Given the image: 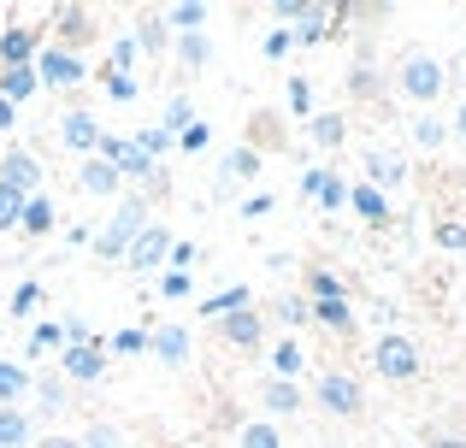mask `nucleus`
<instances>
[{
    "label": "nucleus",
    "mask_w": 466,
    "mask_h": 448,
    "mask_svg": "<svg viewBox=\"0 0 466 448\" xmlns=\"http://www.w3.org/2000/svg\"><path fill=\"white\" fill-rule=\"evenodd\" d=\"M148 230V195H118V213L106 219V230L95 236V254H106V260H118V254L130 248V242Z\"/></svg>",
    "instance_id": "obj_1"
},
{
    "label": "nucleus",
    "mask_w": 466,
    "mask_h": 448,
    "mask_svg": "<svg viewBox=\"0 0 466 448\" xmlns=\"http://www.w3.org/2000/svg\"><path fill=\"white\" fill-rule=\"evenodd\" d=\"M420 366H425V354H420V343H413V336L384 331V336L372 343V372H378V378L408 383V378H420Z\"/></svg>",
    "instance_id": "obj_2"
},
{
    "label": "nucleus",
    "mask_w": 466,
    "mask_h": 448,
    "mask_svg": "<svg viewBox=\"0 0 466 448\" xmlns=\"http://www.w3.org/2000/svg\"><path fill=\"white\" fill-rule=\"evenodd\" d=\"M396 89L408 95V101L431 106L437 95H443V59H431V54H408V59L396 65Z\"/></svg>",
    "instance_id": "obj_3"
},
{
    "label": "nucleus",
    "mask_w": 466,
    "mask_h": 448,
    "mask_svg": "<svg viewBox=\"0 0 466 448\" xmlns=\"http://www.w3.org/2000/svg\"><path fill=\"white\" fill-rule=\"evenodd\" d=\"M313 402L325 407L330 419H354L366 407V390H360V378H354V372H325V378L313 383Z\"/></svg>",
    "instance_id": "obj_4"
},
{
    "label": "nucleus",
    "mask_w": 466,
    "mask_h": 448,
    "mask_svg": "<svg viewBox=\"0 0 466 448\" xmlns=\"http://www.w3.org/2000/svg\"><path fill=\"white\" fill-rule=\"evenodd\" d=\"M35 77H42V89H77V83L89 77V59L47 42L42 54H35Z\"/></svg>",
    "instance_id": "obj_5"
},
{
    "label": "nucleus",
    "mask_w": 466,
    "mask_h": 448,
    "mask_svg": "<svg viewBox=\"0 0 466 448\" xmlns=\"http://www.w3.org/2000/svg\"><path fill=\"white\" fill-rule=\"evenodd\" d=\"M125 260H130V272H137V277H142V272H159V265L171 260V230H166V224H148V230H142V236L125 248Z\"/></svg>",
    "instance_id": "obj_6"
},
{
    "label": "nucleus",
    "mask_w": 466,
    "mask_h": 448,
    "mask_svg": "<svg viewBox=\"0 0 466 448\" xmlns=\"http://www.w3.org/2000/svg\"><path fill=\"white\" fill-rule=\"evenodd\" d=\"M59 372H66L71 383H101V372H106V348H101V343L59 348Z\"/></svg>",
    "instance_id": "obj_7"
},
{
    "label": "nucleus",
    "mask_w": 466,
    "mask_h": 448,
    "mask_svg": "<svg viewBox=\"0 0 466 448\" xmlns=\"http://www.w3.org/2000/svg\"><path fill=\"white\" fill-rule=\"evenodd\" d=\"M0 184L18 189V195L30 201V195H35V184H42V160H35V154H24V148H12L6 160H0Z\"/></svg>",
    "instance_id": "obj_8"
},
{
    "label": "nucleus",
    "mask_w": 466,
    "mask_h": 448,
    "mask_svg": "<svg viewBox=\"0 0 466 448\" xmlns=\"http://www.w3.org/2000/svg\"><path fill=\"white\" fill-rule=\"evenodd\" d=\"M330 30H337V12H330V6H313V0H301V12H296V24H289V35H296L301 47H319Z\"/></svg>",
    "instance_id": "obj_9"
},
{
    "label": "nucleus",
    "mask_w": 466,
    "mask_h": 448,
    "mask_svg": "<svg viewBox=\"0 0 466 448\" xmlns=\"http://www.w3.org/2000/svg\"><path fill=\"white\" fill-rule=\"evenodd\" d=\"M366 184H372L378 195H384V189H401V184H408V160L390 154V148H372V154H366Z\"/></svg>",
    "instance_id": "obj_10"
},
{
    "label": "nucleus",
    "mask_w": 466,
    "mask_h": 448,
    "mask_svg": "<svg viewBox=\"0 0 466 448\" xmlns=\"http://www.w3.org/2000/svg\"><path fill=\"white\" fill-rule=\"evenodd\" d=\"M301 195H308V201H319L325 213L349 207V184H342L337 172H301Z\"/></svg>",
    "instance_id": "obj_11"
},
{
    "label": "nucleus",
    "mask_w": 466,
    "mask_h": 448,
    "mask_svg": "<svg viewBox=\"0 0 466 448\" xmlns=\"http://www.w3.org/2000/svg\"><path fill=\"white\" fill-rule=\"evenodd\" d=\"M35 54H42V35L24 30V24H12V30L0 35V71H12V65H35Z\"/></svg>",
    "instance_id": "obj_12"
},
{
    "label": "nucleus",
    "mask_w": 466,
    "mask_h": 448,
    "mask_svg": "<svg viewBox=\"0 0 466 448\" xmlns=\"http://www.w3.org/2000/svg\"><path fill=\"white\" fill-rule=\"evenodd\" d=\"M218 331H225L230 348H260V343H266V319H260L254 307H242V313H230V319H218Z\"/></svg>",
    "instance_id": "obj_13"
},
{
    "label": "nucleus",
    "mask_w": 466,
    "mask_h": 448,
    "mask_svg": "<svg viewBox=\"0 0 466 448\" xmlns=\"http://www.w3.org/2000/svg\"><path fill=\"white\" fill-rule=\"evenodd\" d=\"M148 354L159 366H183L189 360V331L183 324H159V331H148Z\"/></svg>",
    "instance_id": "obj_14"
},
{
    "label": "nucleus",
    "mask_w": 466,
    "mask_h": 448,
    "mask_svg": "<svg viewBox=\"0 0 466 448\" xmlns=\"http://www.w3.org/2000/svg\"><path fill=\"white\" fill-rule=\"evenodd\" d=\"M59 142H66L71 154H89V148H101V124H95L89 113H77V106H71V113L59 118Z\"/></svg>",
    "instance_id": "obj_15"
},
{
    "label": "nucleus",
    "mask_w": 466,
    "mask_h": 448,
    "mask_svg": "<svg viewBox=\"0 0 466 448\" xmlns=\"http://www.w3.org/2000/svg\"><path fill=\"white\" fill-rule=\"evenodd\" d=\"M77 189H83V195H95V201H106V195H118L125 184H118V172L101 160V154H95V160H83V172H77Z\"/></svg>",
    "instance_id": "obj_16"
},
{
    "label": "nucleus",
    "mask_w": 466,
    "mask_h": 448,
    "mask_svg": "<svg viewBox=\"0 0 466 448\" xmlns=\"http://www.w3.org/2000/svg\"><path fill=\"white\" fill-rule=\"evenodd\" d=\"M54 30H59V42L54 47H71V54H77V42H89V12L83 6H54Z\"/></svg>",
    "instance_id": "obj_17"
},
{
    "label": "nucleus",
    "mask_w": 466,
    "mask_h": 448,
    "mask_svg": "<svg viewBox=\"0 0 466 448\" xmlns=\"http://www.w3.org/2000/svg\"><path fill=\"white\" fill-rule=\"evenodd\" d=\"M35 89H42V77H35V65H12V71H0V101H6V106L30 101Z\"/></svg>",
    "instance_id": "obj_18"
},
{
    "label": "nucleus",
    "mask_w": 466,
    "mask_h": 448,
    "mask_svg": "<svg viewBox=\"0 0 466 448\" xmlns=\"http://www.w3.org/2000/svg\"><path fill=\"white\" fill-rule=\"evenodd\" d=\"M349 207H354V213H360V219H366V224H390V201H384V195H378V189H372V184H354V189H349Z\"/></svg>",
    "instance_id": "obj_19"
},
{
    "label": "nucleus",
    "mask_w": 466,
    "mask_h": 448,
    "mask_svg": "<svg viewBox=\"0 0 466 448\" xmlns=\"http://www.w3.org/2000/svg\"><path fill=\"white\" fill-rule=\"evenodd\" d=\"M159 18H166V30H171V35H189V30H201V24L213 18V6H201V0H183V6L159 12Z\"/></svg>",
    "instance_id": "obj_20"
},
{
    "label": "nucleus",
    "mask_w": 466,
    "mask_h": 448,
    "mask_svg": "<svg viewBox=\"0 0 466 448\" xmlns=\"http://www.w3.org/2000/svg\"><path fill=\"white\" fill-rule=\"evenodd\" d=\"M30 437H35L30 413H18V407H0V448H30Z\"/></svg>",
    "instance_id": "obj_21"
},
{
    "label": "nucleus",
    "mask_w": 466,
    "mask_h": 448,
    "mask_svg": "<svg viewBox=\"0 0 466 448\" xmlns=\"http://www.w3.org/2000/svg\"><path fill=\"white\" fill-rule=\"evenodd\" d=\"M166 47H171L166 18H159V12H142V24H137V54H166Z\"/></svg>",
    "instance_id": "obj_22"
},
{
    "label": "nucleus",
    "mask_w": 466,
    "mask_h": 448,
    "mask_svg": "<svg viewBox=\"0 0 466 448\" xmlns=\"http://www.w3.org/2000/svg\"><path fill=\"white\" fill-rule=\"evenodd\" d=\"M260 402H266V413H301V390H296V383H284V378H266Z\"/></svg>",
    "instance_id": "obj_23"
},
{
    "label": "nucleus",
    "mask_w": 466,
    "mask_h": 448,
    "mask_svg": "<svg viewBox=\"0 0 466 448\" xmlns=\"http://www.w3.org/2000/svg\"><path fill=\"white\" fill-rule=\"evenodd\" d=\"M378 89H384V77H378V65L360 54L354 71H349V95H354V101H378Z\"/></svg>",
    "instance_id": "obj_24"
},
{
    "label": "nucleus",
    "mask_w": 466,
    "mask_h": 448,
    "mask_svg": "<svg viewBox=\"0 0 466 448\" xmlns=\"http://www.w3.org/2000/svg\"><path fill=\"white\" fill-rule=\"evenodd\" d=\"M260 172V148H230L225 160H218V177L225 184H242V177H254Z\"/></svg>",
    "instance_id": "obj_25"
},
{
    "label": "nucleus",
    "mask_w": 466,
    "mask_h": 448,
    "mask_svg": "<svg viewBox=\"0 0 466 448\" xmlns=\"http://www.w3.org/2000/svg\"><path fill=\"white\" fill-rule=\"evenodd\" d=\"M313 324H325L330 336H349V331H354L349 301H313Z\"/></svg>",
    "instance_id": "obj_26"
},
{
    "label": "nucleus",
    "mask_w": 466,
    "mask_h": 448,
    "mask_svg": "<svg viewBox=\"0 0 466 448\" xmlns=\"http://www.w3.org/2000/svg\"><path fill=\"white\" fill-rule=\"evenodd\" d=\"M308 130H313L319 148H342V136H349V118H342V113H313Z\"/></svg>",
    "instance_id": "obj_27"
},
{
    "label": "nucleus",
    "mask_w": 466,
    "mask_h": 448,
    "mask_svg": "<svg viewBox=\"0 0 466 448\" xmlns=\"http://www.w3.org/2000/svg\"><path fill=\"white\" fill-rule=\"evenodd\" d=\"M242 307H248V289H242V284H230V289H218V295L201 301L207 319H225V313H242Z\"/></svg>",
    "instance_id": "obj_28"
},
{
    "label": "nucleus",
    "mask_w": 466,
    "mask_h": 448,
    "mask_svg": "<svg viewBox=\"0 0 466 448\" xmlns=\"http://www.w3.org/2000/svg\"><path fill=\"white\" fill-rule=\"evenodd\" d=\"M189 124H195V101H189V95H171V101H166V124H159V130H166V136L177 142Z\"/></svg>",
    "instance_id": "obj_29"
},
{
    "label": "nucleus",
    "mask_w": 466,
    "mask_h": 448,
    "mask_svg": "<svg viewBox=\"0 0 466 448\" xmlns=\"http://www.w3.org/2000/svg\"><path fill=\"white\" fill-rule=\"evenodd\" d=\"M24 230H30V236H47V230H54V201L47 195H30L24 201V219H18Z\"/></svg>",
    "instance_id": "obj_30"
},
{
    "label": "nucleus",
    "mask_w": 466,
    "mask_h": 448,
    "mask_svg": "<svg viewBox=\"0 0 466 448\" xmlns=\"http://www.w3.org/2000/svg\"><path fill=\"white\" fill-rule=\"evenodd\" d=\"M24 390H30V372H24V366H12V360H0V407H12Z\"/></svg>",
    "instance_id": "obj_31"
},
{
    "label": "nucleus",
    "mask_w": 466,
    "mask_h": 448,
    "mask_svg": "<svg viewBox=\"0 0 466 448\" xmlns=\"http://www.w3.org/2000/svg\"><path fill=\"white\" fill-rule=\"evenodd\" d=\"M171 42H177V59H183V65H207V54H213V42H207V35L201 30H189V35H171Z\"/></svg>",
    "instance_id": "obj_32"
},
{
    "label": "nucleus",
    "mask_w": 466,
    "mask_h": 448,
    "mask_svg": "<svg viewBox=\"0 0 466 448\" xmlns=\"http://www.w3.org/2000/svg\"><path fill=\"white\" fill-rule=\"evenodd\" d=\"M35 402H42L47 413H66V402H71L66 378H35Z\"/></svg>",
    "instance_id": "obj_33"
},
{
    "label": "nucleus",
    "mask_w": 466,
    "mask_h": 448,
    "mask_svg": "<svg viewBox=\"0 0 466 448\" xmlns=\"http://www.w3.org/2000/svg\"><path fill=\"white\" fill-rule=\"evenodd\" d=\"M278 324H313V301L308 295H278Z\"/></svg>",
    "instance_id": "obj_34"
},
{
    "label": "nucleus",
    "mask_w": 466,
    "mask_h": 448,
    "mask_svg": "<svg viewBox=\"0 0 466 448\" xmlns=\"http://www.w3.org/2000/svg\"><path fill=\"white\" fill-rule=\"evenodd\" d=\"M242 448H284V437H278V425H266V419H254V425H242Z\"/></svg>",
    "instance_id": "obj_35"
},
{
    "label": "nucleus",
    "mask_w": 466,
    "mask_h": 448,
    "mask_svg": "<svg viewBox=\"0 0 466 448\" xmlns=\"http://www.w3.org/2000/svg\"><path fill=\"white\" fill-rule=\"evenodd\" d=\"M130 65H137V35H118V42H113V54H106V71L130 77Z\"/></svg>",
    "instance_id": "obj_36"
},
{
    "label": "nucleus",
    "mask_w": 466,
    "mask_h": 448,
    "mask_svg": "<svg viewBox=\"0 0 466 448\" xmlns=\"http://www.w3.org/2000/svg\"><path fill=\"white\" fill-rule=\"evenodd\" d=\"M413 142H420V148H443V142H449V124H443V118H431V113H425L420 124H413Z\"/></svg>",
    "instance_id": "obj_37"
},
{
    "label": "nucleus",
    "mask_w": 466,
    "mask_h": 448,
    "mask_svg": "<svg viewBox=\"0 0 466 448\" xmlns=\"http://www.w3.org/2000/svg\"><path fill=\"white\" fill-rule=\"evenodd\" d=\"M308 295L313 301H342V277L337 272H308Z\"/></svg>",
    "instance_id": "obj_38"
},
{
    "label": "nucleus",
    "mask_w": 466,
    "mask_h": 448,
    "mask_svg": "<svg viewBox=\"0 0 466 448\" xmlns=\"http://www.w3.org/2000/svg\"><path fill=\"white\" fill-rule=\"evenodd\" d=\"M272 378H284V383H296V372H301V348L296 343H278V354H272Z\"/></svg>",
    "instance_id": "obj_39"
},
{
    "label": "nucleus",
    "mask_w": 466,
    "mask_h": 448,
    "mask_svg": "<svg viewBox=\"0 0 466 448\" xmlns=\"http://www.w3.org/2000/svg\"><path fill=\"white\" fill-rule=\"evenodd\" d=\"M77 448H125V431L101 419V425H89V437H77Z\"/></svg>",
    "instance_id": "obj_40"
},
{
    "label": "nucleus",
    "mask_w": 466,
    "mask_h": 448,
    "mask_svg": "<svg viewBox=\"0 0 466 448\" xmlns=\"http://www.w3.org/2000/svg\"><path fill=\"white\" fill-rule=\"evenodd\" d=\"M42 348H66V324H35L30 331V354H42Z\"/></svg>",
    "instance_id": "obj_41"
},
{
    "label": "nucleus",
    "mask_w": 466,
    "mask_h": 448,
    "mask_svg": "<svg viewBox=\"0 0 466 448\" xmlns=\"http://www.w3.org/2000/svg\"><path fill=\"white\" fill-rule=\"evenodd\" d=\"M142 348H148V331L137 324V331H118L113 343H106V354H142Z\"/></svg>",
    "instance_id": "obj_42"
},
{
    "label": "nucleus",
    "mask_w": 466,
    "mask_h": 448,
    "mask_svg": "<svg viewBox=\"0 0 466 448\" xmlns=\"http://www.w3.org/2000/svg\"><path fill=\"white\" fill-rule=\"evenodd\" d=\"M18 219H24V195H18V189H6V184H0V230H12Z\"/></svg>",
    "instance_id": "obj_43"
},
{
    "label": "nucleus",
    "mask_w": 466,
    "mask_h": 448,
    "mask_svg": "<svg viewBox=\"0 0 466 448\" xmlns=\"http://www.w3.org/2000/svg\"><path fill=\"white\" fill-rule=\"evenodd\" d=\"M189 289H195V277H189V272H166V277H159V295H166V301H183Z\"/></svg>",
    "instance_id": "obj_44"
},
{
    "label": "nucleus",
    "mask_w": 466,
    "mask_h": 448,
    "mask_svg": "<svg viewBox=\"0 0 466 448\" xmlns=\"http://www.w3.org/2000/svg\"><path fill=\"white\" fill-rule=\"evenodd\" d=\"M106 95H113L118 106H130V101H137V77H118V71H106Z\"/></svg>",
    "instance_id": "obj_45"
},
{
    "label": "nucleus",
    "mask_w": 466,
    "mask_h": 448,
    "mask_svg": "<svg viewBox=\"0 0 466 448\" xmlns=\"http://www.w3.org/2000/svg\"><path fill=\"white\" fill-rule=\"evenodd\" d=\"M289 47H296V35H289V30H278V24H272V35L260 42V54H266V59H284Z\"/></svg>",
    "instance_id": "obj_46"
},
{
    "label": "nucleus",
    "mask_w": 466,
    "mask_h": 448,
    "mask_svg": "<svg viewBox=\"0 0 466 448\" xmlns=\"http://www.w3.org/2000/svg\"><path fill=\"white\" fill-rule=\"evenodd\" d=\"M289 106H296V113H313V77H289Z\"/></svg>",
    "instance_id": "obj_47"
},
{
    "label": "nucleus",
    "mask_w": 466,
    "mask_h": 448,
    "mask_svg": "<svg viewBox=\"0 0 466 448\" xmlns=\"http://www.w3.org/2000/svg\"><path fill=\"white\" fill-rule=\"evenodd\" d=\"M207 142H213V136H207V124H201V118H195V124H189V130H183V136H177V148H183V154H201Z\"/></svg>",
    "instance_id": "obj_48"
},
{
    "label": "nucleus",
    "mask_w": 466,
    "mask_h": 448,
    "mask_svg": "<svg viewBox=\"0 0 466 448\" xmlns=\"http://www.w3.org/2000/svg\"><path fill=\"white\" fill-rule=\"evenodd\" d=\"M437 242H443L449 254H466V230L461 224H437Z\"/></svg>",
    "instance_id": "obj_49"
},
{
    "label": "nucleus",
    "mask_w": 466,
    "mask_h": 448,
    "mask_svg": "<svg viewBox=\"0 0 466 448\" xmlns=\"http://www.w3.org/2000/svg\"><path fill=\"white\" fill-rule=\"evenodd\" d=\"M35 301H42V289H35V284H18V289H12V313H30Z\"/></svg>",
    "instance_id": "obj_50"
},
{
    "label": "nucleus",
    "mask_w": 466,
    "mask_h": 448,
    "mask_svg": "<svg viewBox=\"0 0 466 448\" xmlns=\"http://www.w3.org/2000/svg\"><path fill=\"white\" fill-rule=\"evenodd\" d=\"M195 265V242H171V272H189Z\"/></svg>",
    "instance_id": "obj_51"
},
{
    "label": "nucleus",
    "mask_w": 466,
    "mask_h": 448,
    "mask_svg": "<svg viewBox=\"0 0 466 448\" xmlns=\"http://www.w3.org/2000/svg\"><path fill=\"white\" fill-rule=\"evenodd\" d=\"M272 207H278L272 195H248V201H242V219H260V213H272Z\"/></svg>",
    "instance_id": "obj_52"
},
{
    "label": "nucleus",
    "mask_w": 466,
    "mask_h": 448,
    "mask_svg": "<svg viewBox=\"0 0 466 448\" xmlns=\"http://www.w3.org/2000/svg\"><path fill=\"white\" fill-rule=\"evenodd\" d=\"M425 448H466V437H455V431H431V443Z\"/></svg>",
    "instance_id": "obj_53"
},
{
    "label": "nucleus",
    "mask_w": 466,
    "mask_h": 448,
    "mask_svg": "<svg viewBox=\"0 0 466 448\" xmlns=\"http://www.w3.org/2000/svg\"><path fill=\"white\" fill-rule=\"evenodd\" d=\"M0 130H18V106H6V101H0Z\"/></svg>",
    "instance_id": "obj_54"
},
{
    "label": "nucleus",
    "mask_w": 466,
    "mask_h": 448,
    "mask_svg": "<svg viewBox=\"0 0 466 448\" xmlns=\"http://www.w3.org/2000/svg\"><path fill=\"white\" fill-rule=\"evenodd\" d=\"M35 448H77V437H42Z\"/></svg>",
    "instance_id": "obj_55"
},
{
    "label": "nucleus",
    "mask_w": 466,
    "mask_h": 448,
    "mask_svg": "<svg viewBox=\"0 0 466 448\" xmlns=\"http://www.w3.org/2000/svg\"><path fill=\"white\" fill-rule=\"evenodd\" d=\"M455 136L466 142V101H461V113H455Z\"/></svg>",
    "instance_id": "obj_56"
}]
</instances>
